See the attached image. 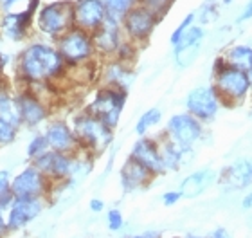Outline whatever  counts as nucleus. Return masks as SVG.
<instances>
[{
	"label": "nucleus",
	"mask_w": 252,
	"mask_h": 238,
	"mask_svg": "<svg viewBox=\"0 0 252 238\" xmlns=\"http://www.w3.org/2000/svg\"><path fill=\"white\" fill-rule=\"evenodd\" d=\"M68 65L65 64L54 42L36 38L27 42L15 62V72L24 85L58 83L65 79Z\"/></svg>",
	"instance_id": "1"
},
{
	"label": "nucleus",
	"mask_w": 252,
	"mask_h": 238,
	"mask_svg": "<svg viewBox=\"0 0 252 238\" xmlns=\"http://www.w3.org/2000/svg\"><path fill=\"white\" fill-rule=\"evenodd\" d=\"M213 85L220 96L221 106L242 105L251 94L247 72L231 67L221 54L213 62Z\"/></svg>",
	"instance_id": "2"
},
{
	"label": "nucleus",
	"mask_w": 252,
	"mask_h": 238,
	"mask_svg": "<svg viewBox=\"0 0 252 238\" xmlns=\"http://www.w3.org/2000/svg\"><path fill=\"white\" fill-rule=\"evenodd\" d=\"M74 27V0H51L38 7L34 29L43 40L56 42Z\"/></svg>",
	"instance_id": "3"
},
{
	"label": "nucleus",
	"mask_w": 252,
	"mask_h": 238,
	"mask_svg": "<svg viewBox=\"0 0 252 238\" xmlns=\"http://www.w3.org/2000/svg\"><path fill=\"white\" fill-rule=\"evenodd\" d=\"M72 130L78 139L79 150L90 155L103 154L114 141V130L87 110L78 112L72 117Z\"/></svg>",
	"instance_id": "4"
},
{
	"label": "nucleus",
	"mask_w": 252,
	"mask_h": 238,
	"mask_svg": "<svg viewBox=\"0 0 252 238\" xmlns=\"http://www.w3.org/2000/svg\"><path fill=\"white\" fill-rule=\"evenodd\" d=\"M128 100V92L116 87H106L101 85V89L95 90L94 98L85 105L83 110H87L92 116L99 117L106 127L116 130L119 121H121L123 108Z\"/></svg>",
	"instance_id": "5"
},
{
	"label": "nucleus",
	"mask_w": 252,
	"mask_h": 238,
	"mask_svg": "<svg viewBox=\"0 0 252 238\" xmlns=\"http://www.w3.org/2000/svg\"><path fill=\"white\" fill-rule=\"evenodd\" d=\"M54 45L58 47L60 54L68 67H76V65H83L97 60L92 33L83 31L79 27H70L54 42Z\"/></svg>",
	"instance_id": "6"
},
{
	"label": "nucleus",
	"mask_w": 252,
	"mask_h": 238,
	"mask_svg": "<svg viewBox=\"0 0 252 238\" xmlns=\"http://www.w3.org/2000/svg\"><path fill=\"white\" fill-rule=\"evenodd\" d=\"M42 0H27L24 9H11L0 13V36L9 42H26L32 34L34 18Z\"/></svg>",
	"instance_id": "7"
},
{
	"label": "nucleus",
	"mask_w": 252,
	"mask_h": 238,
	"mask_svg": "<svg viewBox=\"0 0 252 238\" xmlns=\"http://www.w3.org/2000/svg\"><path fill=\"white\" fill-rule=\"evenodd\" d=\"M160 20H162V16H158L148 5L139 4L123 16V34H125L126 40H130L135 45L142 47V45H146L150 42V38L153 36V33L160 24Z\"/></svg>",
	"instance_id": "8"
},
{
	"label": "nucleus",
	"mask_w": 252,
	"mask_h": 238,
	"mask_svg": "<svg viewBox=\"0 0 252 238\" xmlns=\"http://www.w3.org/2000/svg\"><path fill=\"white\" fill-rule=\"evenodd\" d=\"M186 112H189L193 117H196L198 121L211 123L215 121L218 112L221 108L220 96L216 92L215 85H198L193 90H189L186 96Z\"/></svg>",
	"instance_id": "9"
},
{
	"label": "nucleus",
	"mask_w": 252,
	"mask_h": 238,
	"mask_svg": "<svg viewBox=\"0 0 252 238\" xmlns=\"http://www.w3.org/2000/svg\"><path fill=\"white\" fill-rule=\"evenodd\" d=\"M204 123L193 117L189 112L173 114L168 119L166 130H164V136L169 141H173L175 144H179L180 148H193L194 144L204 137Z\"/></svg>",
	"instance_id": "10"
},
{
	"label": "nucleus",
	"mask_w": 252,
	"mask_h": 238,
	"mask_svg": "<svg viewBox=\"0 0 252 238\" xmlns=\"http://www.w3.org/2000/svg\"><path fill=\"white\" fill-rule=\"evenodd\" d=\"M53 190V182L34 166L29 164L16 173L11 180V191L18 199H36V197H45Z\"/></svg>",
	"instance_id": "11"
},
{
	"label": "nucleus",
	"mask_w": 252,
	"mask_h": 238,
	"mask_svg": "<svg viewBox=\"0 0 252 238\" xmlns=\"http://www.w3.org/2000/svg\"><path fill=\"white\" fill-rule=\"evenodd\" d=\"M18 110L22 117V127L38 128L51 117V105L43 101L36 92H32L29 87H24L16 92Z\"/></svg>",
	"instance_id": "12"
},
{
	"label": "nucleus",
	"mask_w": 252,
	"mask_h": 238,
	"mask_svg": "<svg viewBox=\"0 0 252 238\" xmlns=\"http://www.w3.org/2000/svg\"><path fill=\"white\" fill-rule=\"evenodd\" d=\"M92 40H94V47H95L97 58H101V60L114 58V54L117 53L119 45H121L123 40H125L121 22L106 16V20L92 33Z\"/></svg>",
	"instance_id": "13"
},
{
	"label": "nucleus",
	"mask_w": 252,
	"mask_h": 238,
	"mask_svg": "<svg viewBox=\"0 0 252 238\" xmlns=\"http://www.w3.org/2000/svg\"><path fill=\"white\" fill-rule=\"evenodd\" d=\"M218 184L225 191H242L252 188V157H238L218 173Z\"/></svg>",
	"instance_id": "14"
},
{
	"label": "nucleus",
	"mask_w": 252,
	"mask_h": 238,
	"mask_svg": "<svg viewBox=\"0 0 252 238\" xmlns=\"http://www.w3.org/2000/svg\"><path fill=\"white\" fill-rule=\"evenodd\" d=\"M130 157L135 159L137 163H141L153 177L166 175V168H164L162 157H160V146H158L157 137H148V136L139 137L131 146Z\"/></svg>",
	"instance_id": "15"
},
{
	"label": "nucleus",
	"mask_w": 252,
	"mask_h": 238,
	"mask_svg": "<svg viewBox=\"0 0 252 238\" xmlns=\"http://www.w3.org/2000/svg\"><path fill=\"white\" fill-rule=\"evenodd\" d=\"M43 207H45L43 197H36V199L15 197L11 206L7 207V215H5L9 231H18V229L26 228L27 224H31L43 211Z\"/></svg>",
	"instance_id": "16"
},
{
	"label": "nucleus",
	"mask_w": 252,
	"mask_h": 238,
	"mask_svg": "<svg viewBox=\"0 0 252 238\" xmlns=\"http://www.w3.org/2000/svg\"><path fill=\"white\" fill-rule=\"evenodd\" d=\"M43 136L47 139L49 148L54 152H63V154H76L79 152V144L76 139V134L72 130V125H68L62 117H54L47 121Z\"/></svg>",
	"instance_id": "17"
},
{
	"label": "nucleus",
	"mask_w": 252,
	"mask_h": 238,
	"mask_svg": "<svg viewBox=\"0 0 252 238\" xmlns=\"http://www.w3.org/2000/svg\"><path fill=\"white\" fill-rule=\"evenodd\" d=\"M106 16L103 0H74V27L94 33Z\"/></svg>",
	"instance_id": "18"
},
{
	"label": "nucleus",
	"mask_w": 252,
	"mask_h": 238,
	"mask_svg": "<svg viewBox=\"0 0 252 238\" xmlns=\"http://www.w3.org/2000/svg\"><path fill=\"white\" fill-rule=\"evenodd\" d=\"M99 79L101 85L130 92L131 85L135 81V70L131 69V65L123 64L116 58H106L99 65Z\"/></svg>",
	"instance_id": "19"
},
{
	"label": "nucleus",
	"mask_w": 252,
	"mask_h": 238,
	"mask_svg": "<svg viewBox=\"0 0 252 238\" xmlns=\"http://www.w3.org/2000/svg\"><path fill=\"white\" fill-rule=\"evenodd\" d=\"M155 177L141 163H137L135 159H131L130 155H128V159L121 166V171H119V182H121V188L125 193H133L137 190H142Z\"/></svg>",
	"instance_id": "20"
},
{
	"label": "nucleus",
	"mask_w": 252,
	"mask_h": 238,
	"mask_svg": "<svg viewBox=\"0 0 252 238\" xmlns=\"http://www.w3.org/2000/svg\"><path fill=\"white\" fill-rule=\"evenodd\" d=\"M218 180V173L213 168H200L189 173L182 182H180V193L184 199H196L202 193L209 190L211 186Z\"/></svg>",
	"instance_id": "21"
},
{
	"label": "nucleus",
	"mask_w": 252,
	"mask_h": 238,
	"mask_svg": "<svg viewBox=\"0 0 252 238\" xmlns=\"http://www.w3.org/2000/svg\"><path fill=\"white\" fill-rule=\"evenodd\" d=\"M158 146H160V157H162L166 173L168 171H179L182 166L189 163V159L193 157V148H180L179 144L169 141L166 136H158Z\"/></svg>",
	"instance_id": "22"
},
{
	"label": "nucleus",
	"mask_w": 252,
	"mask_h": 238,
	"mask_svg": "<svg viewBox=\"0 0 252 238\" xmlns=\"http://www.w3.org/2000/svg\"><path fill=\"white\" fill-rule=\"evenodd\" d=\"M221 56L231 67H236L245 72L252 69V45L249 43H232L221 53Z\"/></svg>",
	"instance_id": "23"
},
{
	"label": "nucleus",
	"mask_w": 252,
	"mask_h": 238,
	"mask_svg": "<svg viewBox=\"0 0 252 238\" xmlns=\"http://www.w3.org/2000/svg\"><path fill=\"white\" fill-rule=\"evenodd\" d=\"M0 117L5 121L13 123L15 127H22V117L18 110V101H16V92L13 94L9 87L0 83Z\"/></svg>",
	"instance_id": "24"
},
{
	"label": "nucleus",
	"mask_w": 252,
	"mask_h": 238,
	"mask_svg": "<svg viewBox=\"0 0 252 238\" xmlns=\"http://www.w3.org/2000/svg\"><path fill=\"white\" fill-rule=\"evenodd\" d=\"M142 0H103L106 9V15L108 18H114V20H123V16L128 13L130 9H133L135 5L141 4Z\"/></svg>",
	"instance_id": "25"
},
{
	"label": "nucleus",
	"mask_w": 252,
	"mask_h": 238,
	"mask_svg": "<svg viewBox=\"0 0 252 238\" xmlns=\"http://www.w3.org/2000/svg\"><path fill=\"white\" fill-rule=\"evenodd\" d=\"M204 38H205L204 26H200V24H193V26L189 27L188 31L184 33V36L180 38V42L173 47V53H179V51L188 49V47H194V45H202Z\"/></svg>",
	"instance_id": "26"
},
{
	"label": "nucleus",
	"mask_w": 252,
	"mask_h": 238,
	"mask_svg": "<svg viewBox=\"0 0 252 238\" xmlns=\"http://www.w3.org/2000/svg\"><path fill=\"white\" fill-rule=\"evenodd\" d=\"M160 121H162V112H160V108H150V110H146L139 119H137L135 134L139 137H142V136H146L153 127H157Z\"/></svg>",
	"instance_id": "27"
},
{
	"label": "nucleus",
	"mask_w": 252,
	"mask_h": 238,
	"mask_svg": "<svg viewBox=\"0 0 252 238\" xmlns=\"http://www.w3.org/2000/svg\"><path fill=\"white\" fill-rule=\"evenodd\" d=\"M220 0H205L204 4L200 5L196 13V20L200 22V26H205V24H213L215 20H218V15H220Z\"/></svg>",
	"instance_id": "28"
},
{
	"label": "nucleus",
	"mask_w": 252,
	"mask_h": 238,
	"mask_svg": "<svg viewBox=\"0 0 252 238\" xmlns=\"http://www.w3.org/2000/svg\"><path fill=\"white\" fill-rule=\"evenodd\" d=\"M11 173L7 170H0V209H7L11 202L15 199L13 191H11Z\"/></svg>",
	"instance_id": "29"
},
{
	"label": "nucleus",
	"mask_w": 252,
	"mask_h": 238,
	"mask_svg": "<svg viewBox=\"0 0 252 238\" xmlns=\"http://www.w3.org/2000/svg\"><path fill=\"white\" fill-rule=\"evenodd\" d=\"M49 148V143H47V139H45V136L42 134H34L31 137V141L27 143V148H26V154L27 157L31 159V161H34L36 157H40L42 154H45Z\"/></svg>",
	"instance_id": "30"
},
{
	"label": "nucleus",
	"mask_w": 252,
	"mask_h": 238,
	"mask_svg": "<svg viewBox=\"0 0 252 238\" xmlns=\"http://www.w3.org/2000/svg\"><path fill=\"white\" fill-rule=\"evenodd\" d=\"M137 54H139V45H135L133 42H130V40L125 38L123 43L119 45V49H117V53L114 54V58L119 60V62H123V64H126V65H131L137 60Z\"/></svg>",
	"instance_id": "31"
},
{
	"label": "nucleus",
	"mask_w": 252,
	"mask_h": 238,
	"mask_svg": "<svg viewBox=\"0 0 252 238\" xmlns=\"http://www.w3.org/2000/svg\"><path fill=\"white\" fill-rule=\"evenodd\" d=\"M193 24H196V13H194V11H191V13H188V15H186L184 18L179 22V26L175 27L173 33L169 34V43H171V47H175V45L180 42V38L184 36V33L188 31Z\"/></svg>",
	"instance_id": "32"
},
{
	"label": "nucleus",
	"mask_w": 252,
	"mask_h": 238,
	"mask_svg": "<svg viewBox=\"0 0 252 238\" xmlns=\"http://www.w3.org/2000/svg\"><path fill=\"white\" fill-rule=\"evenodd\" d=\"M16 136H18V127H15L13 123L5 121V119L0 117V148L15 143Z\"/></svg>",
	"instance_id": "33"
},
{
	"label": "nucleus",
	"mask_w": 252,
	"mask_h": 238,
	"mask_svg": "<svg viewBox=\"0 0 252 238\" xmlns=\"http://www.w3.org/2000/svg\"><path fill=\"white\" fill-rule=\"evenodd\" d=\"M141 4L148 5L150 9H153L158 16H166V13L169 11V7L175 4V0H142Z\"/></svg>",
	"instance_id": "34"
},
{
	"label": "nucleus",
	"mask_w": 252,
	"mask_h": 238,
	"mask_svg": "<svg viewBox=\"0 0 252 238\" xmlns=\"http://www.w3.org/2000/svg\"><path fill=\"white\" fill-rule=\"evenodd\" d=\"M106 224H108V229L110 231H121L123 226H125V218H123V213L119 209H110L106 213Z\"/></svg>",
	"instance_id": "35"
},
{
	"label": "nucleus",
	"mask_w": 252,
	"mask_h": 238,
	"mask_svg": "<svg viewBox=\"0 0 252 238\" xmlns=\"http://www.w3.org/2000/svg\"><path fill=\"white\" fill-rule=\"evenodd\" d=\"M182 199V193H180V190H169L166 191L162 195V204L164 206H175V204H179V201Z\"/></svg>",
	"instance_id": "36"
},
{
	"label": "nucleus",
	"mask_w": 252,
	"mask_h": 238,
	"mask_svg": "<svg viewBox=\"0 0 252 238\" xmlns=\"http://www.w3.org/2000/svg\"><path fill=\"white\" fill-rule=\"evenodd\" d=\"M251 20H252V0H247L245 5L242 7V11H240V15H238L236 24L240 26V24H245V22H251Z\"/></svg>",
	"instance_id": "37"
},
{
	"label": "nucleus",
	"mask_w": 252,
	"mask_h": 238,
	"mask_svg": "<svg viewBox=\"0 0 252 238\" xmlns=\"http://www.w3.org/2000/svg\"><path fill=\"white\" fill-rule=\"evenodd\" d=\"M89 207H90V211L101 213L105 209V202L101 201V199H92V201L89 202Z\"/></svg>",
	"instance_id": "38"
},
{
	"label": "nucleus",
	"mask_w": 252,
	"mask_h": 238,
	"mask_svg": "<svg viewBox=\"0 0 252 238\" xmlns=\"http://www.w3.org/2000/svg\"><path fill=\"white\" fill-rule=\"evenodd\" d=\"M207 238H232V235L229 233L225 228H216Z\"/></svg>",
	"instance_id": "39"
},
{
	"label": "nucleus",
	"mask_w": 252,
	"mask_h": 238,
	"mask_svg": "<svg viewBox=\"0 0 252 238\" xmlns=\"http://www.w3.org/2000/svg\"><path fill=\"white\" fill-rule=\"evenodd\" d=\"M9 228H7V220H5V215H4V209H0V238L7 235Z\"/></svg>",
	"instance_id": "40"
},
{
	"label": "nucleus",
	"mask_w": 252,
	"mask_h": 238,
	"mask_svg": "<svg viewBox=\"0 0 252 238\" xmlns=\"http://www.w3.org/2000/svg\"><path fill=\"white\" fill-rule=\"evenodd\" d=\"M130 238H162V235L158 233V231H144V233L133 235Z\"/></svg>",
	"instance_id": "41"
},
{
	"label": "nucleus",
	"mask_w": 252,
	"mask_h": 238,
	"mask_svg": "<svg viewBox=\"0 0 252 238\" xmlns=\"http://www.w3.org/2000/svg\"><path fill=\"white\" fill-rule=\"evenodd\" d=\"M242 207H243V209H251V207H252V190L249 191L247 195L243 197V201H242Z\"/></svg>",
	"instance_id": "42"
},
{
	"label": "nucleus",
	"mask_w": 252,
	"mask_h": 238,
	"mask_svg": "<svg viewBox=\"0 0 252 238\" xmlns=\"http://www.w3.org/2000/svg\"><path fill=\"white\" fill-rule=\"evenodd\" d=\"M247 78H249V85H251V112H252V69L247 70Z\"/></svg>",
	"instance_id": "43"
},
{
	"label": "nucleus",
	"mask_w": 252,
	"mask_h": 238,
	"mask_svg": "<svg viewBox=\"0 0 252 238\" xmlns=\"http://www.w3.org/2000/svg\"><path fill=\"white\" fill-rule=\"evenodd\" d=\"M220 4H221V7H229V5L234 4V0H220Z\"/></svg>",
	"instance_id": "44"
},
{
	"label": "nucleus",
	"mask_w": 252,
	"mask_h": 238,
	"mask_svg": "<svg viewBox=\"0 0 252 238\" xmlns=\"http://www.w3.org/2000/svg\"><path fill=\"white\" fill-rule=\"evenodd\" d=\"M0 49H2V36H0Z\"/></svg>",
	"instance_id": "45"
},
{
	"label": "nucleus",
	"mask_w": 252,
	"mask_h": 238,
	"mask_svg": "<svg viewBox=\"0 0 252 238\" xmlns=\"http://www.w3.org/2000/svg\"><path fill=\"white\" fill-rule=\"evenodd\" d=\"M2 2H4V0H0V5H2Z\"/></svg>",
	"instance_id": "46"
},
{
	"label": "nucleus",
	"mask_w": 252,
	"mask_h": 238,
	"mask_svg": "<svg viewBox=\"0 0 252 238\" xmlns=\"http://www.w3.org/2000/svg\"><path fill=\"white\" fill-rule=\"evenodd\" d=\"M175 238H177V237H175Z\"/></svg>",
	"instance_id": "47"
}]
</instances>
